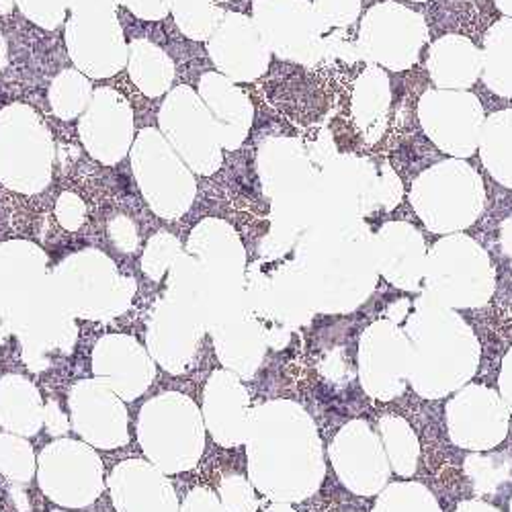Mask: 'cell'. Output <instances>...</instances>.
Segmentation results:
<instances>
[{
	"mask_svg": "<svg viewBox=\"0 0 512 512\" xmlns=\"http://www.w3.org/2000/svg\"><path fill=\"white\" fill-rule=\"evenodd\" d=\"M498 388H500L502 402L506 404L508 412L512 414V349L502 359V369H500V377H498Z\"/></svg>",
	"mask_w": 512,
	"mask_h": 512,
	"instance_id": "7402d4cb",
	"label": "cell"
},
{
	"mask_svg": "<svg viewBox=\"0 0 512 512\" xmlns=\"http://www.w3.org/2000/svg\"><path fill=\"white\" fill-rule=\"evenodd\" d=\"M381 211H392L400 205L404 197V187L396 170L388 164L381 162Z\"/></svg>",
	"mask_w": 512,
	"mask_h": 512,
	"instance_id": "44dd1931",
	"label": "cell"
},
{
	"mask_svg": "<svg viewBox=\"0 0 512 512\" xmlns=\"http://www.w3.org/2000/svg\"><path fill=\"white\" fill-rule=\"evenodd\" d=\"M314 9L326 27H351L363 9V0H314Z\"/></svg>",
	"mask_w": 512,
	"mask_h": 512,
	"instance_id": "ffe728a7",
	"label": "cell"
},
{
	"mask_svg": "<svg viewBox=\"0 0 512 512\" xmlns=\"http://www.w3.org/2000/svg\"><path fill=\"white\" fill-rule=\"evenodd\" d=\"M484 168L502 187L512 189V111L504 109L486 117L480 146Z\"/></svg>",
	"mask_w": 512,
	"mask_h": 512,
	"instance_id": "9a60e30c",
	"label": "cell"
},
{
	"mask_svg": "<svg viewBox=\"0 0 512 512\" xmlns=\"http://www.w3.org/2000/svg\"><path fill=\"white\" fill-rule=\"evenodd\" d=\"M482 82L504 99H512V19H498L484 35Z\"/></svg>",
	"mask_w": 512,
	"mask_h": 512,
	"instance_id": "5bb4252c",
	"label": "cell"
},
{
	"mask_svg": "<svg viewBox=\"0 0 512 512\" xmlns=\"http://www.w3.org/2000/svg\"><path fill=\"white\" fill-rule=\"evenodd\" d=\"M412 349L404 328L392 320L373 322L359 340V377L363 390L381 402L404 394Z\"/></svg>",
	"mask_w": 512,
	"mask_h": 512,
	"instance_id": "52a82bcc",
	"label": "cell"
},
{
	"mask_svg": "<svg viewBox=\"0 0 512 512\" xmlns=\"http://www.w3.org/2000/svg\"><path fill=\"white\" fill-rule=\"evenodd\" d=\"M226 31L228 33L222 44V66L240 78L261 74L269 62V56L265 54L259 35L252 31L248 21L234 17Z\"/></svg>",
	"mask_w": 512,
	"mask_h": 512,
	"instance_id": "2e32d148",
	"label": "cell"
},
{
	"mask_svg": "<svg viewBox=\"0 0 512 512\" xmlns=\"http://www.w3.org/2000/svg\"><path fill=\"white\" fill-rule=\"evenodd\" d=\"M410 203L433 234H457L474 226L486 205L478 170L461 158H449L422 170L410 189Z\"/></svg>",
	"mask_w": 512,
	"mask_h": 512,
	"instance_id": "3957f363",
	"label": "cell"
},
{
	"mask_svg": "<svg viewBox=\"0 0 512 512\" xmlns=\"http://www.w3.org/2000/svg\"><path fill=\"white\" fill-rule=\"evenodd\" d=\"M494 5L504 17L512 19V0H494Z\"/></svg>",
	"mask_w": 512,
	"mask_h": 512,
	"instance_id": "484cf974",
	"label": "cell"
},
{
	"mask_svg": "<svg viewBox=\"0 0 512 512\" xmlns=\"http://www.w3.org/2000/svg\"><path fill=\"white\" fill-rule=\"evenodd\" d=\"M330 459L340 482L357 496H377L392 476L386 449L365 420H351L336 433Z\"/></svg>",
	"mask_w": 512,
	"mask_h": 512,
	"instance_id": "ba28073f",
	"label": "cell"
},
{
	"mask_svg": "<svg viewBox=\"0 0 512 512\" xmlns=\"http://www.w3.org/2000/svg\"><path fill=\"white\" fill-rule=\"evenodd\" d=\"M424 291L451 310L482 308L496 289L490 254L467 234H447L426 254Z\"/></svg>",
	"mask_w": 512,
	"mask_h": 512,
	"instance_id": "277c9868",
	"label": "cell"
},
{
	"mask_svg": "<svg viewBox=\"0 0 512 512\" xmlns=\"http://www.w3.org/2000/svg\"><path fill=\"white\" fill-rule=\"evenodd\" d=\"M410 308H412V304H410L408 300H402V302L394 304V306L388 310V320H392V322H396V324H402V322L408 318Z\"/></svg>",
	"mask_w": 512,
	"mask_h": 512,
	"instance_id": "d4e9b609",
	"label": "cell"
},
{
	"mask_svg": "<svg viewBox=\"0 0 512 512\" xmlns=\"http://www.w3.org/2000/svg\"><path fill=\"white\" fill-rule=\"evenodd\" d=\"M256 19L281 58L316 64L324 56L326 23L308 0H261Z\"/></svg>",
	"mask_w": 512,
	"mask_h": 512,
	"instance_id": "30bf717a",
	"label": "cell"
},
{
	"mask_svg": "<svg viewBox=\"0 0 512 512\" xmlns=\"http://www.w3.org/2000/svg\"><path fill=\"white\" fill-rule=\"evenodd\" d=\"M510 512H512V498H510Z\"/></svg>",
	"mask_w": 512,
	"mask_h": 512,
	"instance_id": "83f0119b",
	"label": "cell"
},
{
	"mask_svg": "<svg viewBox=\"0 0 512 512\" xmlns=\"http://www.w3.org/2000/svg\"><path fill=\"white\" fill-rule=\"evenodd\" d=\"M510 463L506 455H474L465 461V472L478 492H494L500 484L508 482Z\"/></svg>",
	"mask_w": 512,
	"mask_h": 512,
	"instance_id": "d6986e66",
	"label": "cell"
},
{
	"mask_svg": "<svg viewBox=\"0 0 512 512\" xmlns=\"http://www.w3.org/2000/svg\"><path fill=\"white\" fill-rule=\"evenodd\" d=\"M426 70L437 89L467 91L482 78V50L465 35H443L429 48Z\"/></svg>",
	"mask_w": 512,
	"mask_h": 512,
	"instance_id": "7c38bea8",
	"label": "cell"
},
{
	"mask_svg": "<svg viewBox=\"0 0 512 512\" xmlns=\"http://www.w3.org/2000/svg\"><path fill=\"white\" fill-rule=\"evenodd\" d=\"M422 130L441 152L469 158L478 152L486 121L480 99L469 91H426L418 101Z\"/></svg>",
	"mask_w": 512,
	"mask_h": 512,
	"instance_id": "8992f818",
	"label": "cell"
},
{
	"mask_svg": "<svg viewBox=\"0 0 512 512\" xmlns=\"http://www.w3.org/2000/svg\"><path fill=\"white\" fill-rule=\"evenodd\" d=\"M392 105V87L386 70L379 66H367L353 84L351 113L367 142L373 144L386 130V119Z\"/></svg>",
	"mask_w": 512,
	"mask_h": 512,
	"instance_id": "4fadbf2b",
	"label": "cell"
},
{
	"mask_svg": "<svg viewBox=\"0 0 512 512\" xmlns=\"http://www.w3.org/2000/svg\"><path fill=\"white\" fill-rule=\"evenodd\" d=\"M453 512H502V510L484 500H463L457 504Z\"/></svg>",
	"mask_w": 512,
	"mask_h": 512,
	"instance_id": "603a6c76",
	"label": "cell"
},
{
	"mask_svg": "<svg viewBox=\"0 0 512 512\" xmlns=\"http://www.w3.org/2000/svg\"><path fill=\"white\" fill-rule=\"evenodd\" d=\"M449 439L467 451H490L508 435L510 412L500 394L488 386H463L445 408Z\"/></svg>",
	"mask_w": 512,
	"mask_h": 512,
	"instance_id": "9c48e42d",
	"label": "cell"
},
{
	"mask_svg": "<svg viewBox=\"0 0 512 512\" xmlns=\"http://www.w3.org/2000/svg\"><path fill=\"white\" fill-rule=\"evenodd\" d=\"M412 365L408 383L426 400L459 392L478 371L480 340L451 308L422 293L404 320Z\"/></svg>",
	"mask_w": 512,
	"mask_h": 512,
	"instance_id": "7a4b0ae2",
	"label": "cell"
},
{
	"mask_svg": "<svg viewBox=\"0 0 512 512\" xmlns=\"http://www.w3.org/2000/svg\"><path fill=\"white\" fill-rule=\"evenodd\" d=\"M500 246H502L504 254L508 256V261L512 265V218H506L500 224Z\"/></svg>",
	"mask_w": 512,
	"mask_h": 512,
	"instance_id": "cb8c5ba5",
	"label": "cell"
},
{
	"mask_svg": "<svg viewBox=\"0 0 512 512\" xmlns=\"http://www.w3.org/2000/svg\"><path fill=\"white\" fill-rule=\"evenodd\" d=\"M373 512H443L435 494L418 482H396L383 488Z\"/></svg>",
	"mask_w": 512,
	"mask_h": 512,
	"instance_id": "ac0fdd59",
	"label": "cell"
},
{
	"mask_svg": "<svg viewBox=\"0 0 512 512\" xmlns=\"http://www.w3.org/2000/svg\"><path fill=\"white\" fill-rule=\"evenodd\" d=\"M426 44L429 25L424 17L396 0H383L371 7L361 21L357 37L361 60L392 72L412 68Z\"/></svg>",
	"mask_w": 512,
	"mask_h": 512,
	"instance_id": "5b68a950",
	"label": "cell"
},
{
	"mask_svg": "<svg viewBox=\"0 0 512 512\" xmlns=\"http://www.w3.org/2000/svg\"><path fill=\"white\" fill-rule=\"evenodd\" d=\"M412 3H426V0H412Z\"/></svg>",
	"mask_w": 512,
	"mask_h": 512,
	"instance_id": "4316f807",
	"label": "cell"
},
{
	"mask_svg": "<svg viewBox=\"0 0 512 512\" xmlns=\"http://www.w3.org/2000/svg\"><path fill=\"white\" fill-rule=\"evenodd\" d=\"M377 435L386 449L392 472L400 478H410L416 474L420 459V443L408 420L396 414H386L379 418Z\"/></svg>",
	"mask_w": 512,
	"mask_h": 512,
	"instance_id": "e0dca14e",
	"label": "cell"
},
{
	"mask_svg": "<svg viewBox=\"0 0 512 512\" xmlns=\"http://www.w3.org/2000/svg\"><path fill=\"white\" fill-rule=\"evenodd\" d=\"M373 248L379 277L402 291L422 289L429 248L418 228L408 222L383 224L373 234Z\"/></svg>",
	"mask_w": 512,
	"mask_h": 512,
	"instance_id": "8fae6325",
	"label": "cell"
},
{
	"mask_svg": "<svg viewBox=\"0 0 512 512\" xmlns=\"http://www.w3.org/2000/svg\"><path fill=\"white\" fill-rule=\"evenodd\" d=\"M316 312L347 314L369 300L379 273L373 232L363 218L322 220L302 246V267Z\"/></svg>",
	"mask_w": 512,
	"mask_h": 512,
	"instance_id": "6da1fadb",
	"label": "cell"
}]
</instances>
